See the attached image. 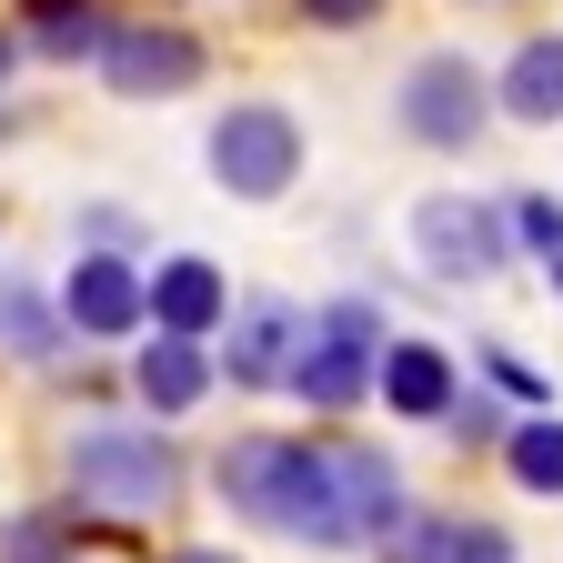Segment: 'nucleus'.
<instances>
[{
    "label": "nucleus",
    "instance_id": "nucleus-1",
    "mask_svg": "<svg viewBox=\"0 0 563 563\" xmlns=\"http://www.w3.org/2000/svg\"><path fill=\"white\" fill-rule=\"evenodd\" d=\"M222 493H232L242 523L322 543V553L393 543L402 514H412L393 453H373V443H282V433H252V443L222 453Z\"/></svg>",
    "mask_w": 563,
    "mask_h": 563
},
{
    "label": "nucleus",
    "instance_id": "nucleus-21",
    "mask_svg": "<svg viewBox=\"0 0 563 563\" xmlns=\"http://www.w3.org/2000/svg\"><path fill=\"white\" fill-rule=\"evenodd\" d=\"M172 563H232V553H211V543H191V553H172Z\"/></svg>",
    "mask_w": 563,
    "mask_h": 563
},
{
    "label": "nucleus",
    "instance_id": "nucleus-10",
    "mask_svg": "<svg viewBox=\"0 0 563 563\" xmlns=\"http://www.w3.org/2000/svg\"><path fill=\"white\" fill-rule=\"evenodd\" d=\"M232 383L242 393H272V383H292V363H302V312L292 302H252V312H232Z\"/></svg>",
    "mask_w": 563,
    "mask_h": 563
},
{
    "label": "nucleus",
    "instance_id": "nucleus-13",
    "mask_svg": "<svg viewBox=\"0 0 563 563\" xmlns=\"http://www.w3.org/2000/svg\"><path fill=\"white\" fill-rule=\"evenodd\" d=\"M131 383H141V402H152V412H191V402L211 393V363H201V342H141Z\"/></svg>",
    "mask_w": 563,
    "mask_h": 563
},
{
    "label": "nucleus",
    "instance_id": "nucleus-15",
    "mask_svg": "<svg viewBox=\"0 0 563 563\" xmlns=\"http://www.w3.org/2000/svg\"><path fill=\"white\" fill-rule=\"evenodd\" d=\"M60 342H70V332H60V312L31 292V282L0 272V352H11V363H51Z\"/></svg>",
    "mask_w": 563,
    "mask_h": 563
},
{
    "label": "nucleus",
    "instance_id": "nucleus-2",
    "mask_svg": "<svg viewBox=\"0 0 563 563\" xmlns=\"http://www.w3.org/2000/svg\"><path fill=\"white\" fill-rule=\"evenodd\" d=\"M60 473L111 523H152V514L181 504V453H172L162 422H81L70 453H60Z\"/></svg>",
    "mask_w": 563,
    "mask_h": 563
},
{
    "label": "nucleus",
    "instance_id": "nucleus-14",
    "mask_svg": "<svg viewBox=\"0 0 563 563\" xmlns=\"http://www.w3.org/2000/svg\"><path fill=\"white\" fill-rule=\"evenodd\" d=\"M402 563H514V533L504 523H473V514H433L402 543Z\"/></svg>",
    "mask_w": 563,
    "mask_h": 563
},
{
    "label": "nucleus",
    "instance_id": "nucleus-19",
    "mask_svg": "<svg viewBox=\"0 0 563 563\" xmlns=\"http://www.w3.org/2000/svg\"><path fill=\"white\" fill-rule=\"evenodd\" d=\"M514 232L533 242V262L553 272V292H563V201H553V191H533V201H514Z\"/></svg>",
    "mask_w": 563,
    "mask_h": 563
},
{
    "label": "nucleus",
    "instance_id": "nucleus-8",
    "mask_svg": "<svg viewBox=\"0 0 563 563\" xmlns=\"http://www.w3.org/2000/svg\"><path fill=\"white\" fill-rule=\"evenodd\" d=\"M101 81H111L121 101L191 91V81H201V41H191V31H172V21H121V31L101 41Z\"/></svg>",
    "mask_w": 563,
    "mask_h": 563
},
{
    "label": "nucleus",
    "instance_id": "nucleus-6",
    "mask_svg": "<svg viewBox=\"0 0 563 563\" xmlns=\"http://www.w3.org/2000/svg\"><path fill=\"white\" fill-rule=\"evenodd\" d=\"M412 262L433 282H493L514 262V211H493L473 191H422L412 201Z\"/></svg>",
    "mask_w": 563,
    "mask_h": 563
},
{
    "label": "nucleus",
    "instance_id": "nucleus-18",
    "mask_svg": "<svg viewBox=\"0 0 563 563\" xmlns=\"http://www.w3.org/2000/svg\"><path fill=\"white\" fill-rule=\"evenodd\" d=\"M0 563H70V523L60 514H11L0 523Z\"/></svg>",
    "mask_w": 563,
    "mask_h": 563
},
{
    "label": "nucleus",
    "instance_id": "nucleus-9",
    "mask_svg": "<svg viewBox=\"0 0 563 563\" xmlns=\"http://www.w3.org/2000/svg\"><path fill=\"white\" fill-rule=\"evenodd\" d=\"M152 322H162V342H211V332L232 322L222 272H211L201 252H172V262L152 272Z\"/></svg>",
    "mask_w": 563,
    "mask_h": 563
},
{
    "label": "nucleus",
    "instance_id": "nucleus-7",
    "mask_svg": "<svg viewBox=\"0 0 563 563\" xmlns=\"http://www.w3.org/2000/svg\"><path fill=\"white\" fill-rule=\"evenodd\" d=\"M60 332H91V342H111V332H141L152 322V282H141V262H121V252H81L60 272Z\"/></svg>",
    "mask_w": 563,
    "mask_h": 563
},
{
    "label": "nucleus",
    "instance_id": "nucleus-4",
    "mask_svg": "<svg viewBox=\"0 0 563 563\" xmlns=\"http://www.w3.org/2000/svg\"><path fill=\"white\" fill-rule=\"evenodd\" d=\"M393 121L422 152H463V141L493 121V81L473 70V51H422L402 81H393Z\"/></svg>",
    "mask_w": 563,
    "mask_h": 563
},
{
    "label": "nucleus",
    "instance_id": "nucleus-16",
    "mask_svg": "<svg viewBox=\"0 0 563 563\" xmlns=\"http://www.w3.org/2000/svg\"><path fill=\"white\" fill-rule=\"evenodd\" d=\"M504 463H514L523 493H563V422H553V412L504 422Z\"/></svg>",
    "mask_w": 563,
    "mask_h": 563
},
{
    "label": "nucleus",
    "instance_id": "nucleus-5",
    "mask_svg": "<svg viewBox=\"0 0 563 563\" xmlns=\"http://www.w3.org/2000/svg\"><path fill=\"white\" fill-rule=\"evenodd\" d=\"M383 312L373 302H322L312 322H302V363H292V393L312 402V412H352L363 402V383H373V363H383Z\"/></svg>",
    "mask_w": 563,
    "mask_h": 563
},
{
    "label": "nucleus",
    "instance_id": "nucleus-20",
    "mask_svg": "<svg viewBox=\"0 0 563 563\" xmlns=\"http://www.w3.org/2000/svg\"><path fill=\"white\" fill-rule=\"evenodd\" d=\"M292 11L312 31H363V21H383V0H292Z\"/></svg>",
    "mask_w": 563,
    "mask_h": 563
},
{
    "label": "nucleus",
    "instance_id": "nucleus-11",
    "mask_svg": "<svg viewBox=\"0 0 563 563\" xmlns=\"http://www.w3.org/2000/svg\"><path fill=\"white\" fill-rule=\"evenodd\" d=\"M373 383H383V402L402 412V422H443L453 402H463V383H453V363H443V342H383V363H373Z\"/></svg>",
    "mask_w": 563,
    "mask_h": 563
},
{
    "label": "nucleus",
    "instance_id": "nucleus-3",
    "mask_svg": "<svg viewBox=\"0 0 563 563\" xmlns=\"http://www.w3.org/2000/svg\"><path fill=\"white\" fill-rule=\"evenodd\" d=\"M201 152H211V181H222L232 201H282L302 181V121L282 101H232Z\"/></svg>",
    "mask_w": 563,
    "mask_h": 563
},
{
    "label": "nucleus",
    "instance_id": "nucleus-17",
    "mask_svg": "<svg viewBox=\"0 0 563 563\" xmlns=\"http://www.w3.org/2000/svg\"><path fill=\"white\" fill-rule=\"evenodd\" d=\"M21 11H31V41L51 60H101V41H111L91 0H21Z\"/></svg>",
    "mask_w": 563,
    "mask_h": 563
},
{
    "label": "nucleus",
    "instance_id": "nucleus-12",
    "mask_svg": "<svg viewBox=\"0 0 563 563\" xmlns=\"http://www.w3.org/2000/svg\"><path fill=\"white\" fill-rule=\"evenodd\" d=\"M493 101H504L514 121H533V131H553V121H563V31H533V41L504 60Z\"/></svg>",
    "mask_w": 563,
    "mask_h": 563
},
{
    "label": "nucleus",
    "instance_id": "nucleus-22",
    "mask_svg": "<svg viewBox=\"0 0 563 563\" xmlns=\"http://www.w3.org/2000/svg\"><path fill=\"white\" fill-rule=\"evenodd\" d=\"M11 60H21V41H11V31H0V81H11Z\"/></svg>",
    "mask_w": 563,
    "mask_h": 563
}]
</instances>
